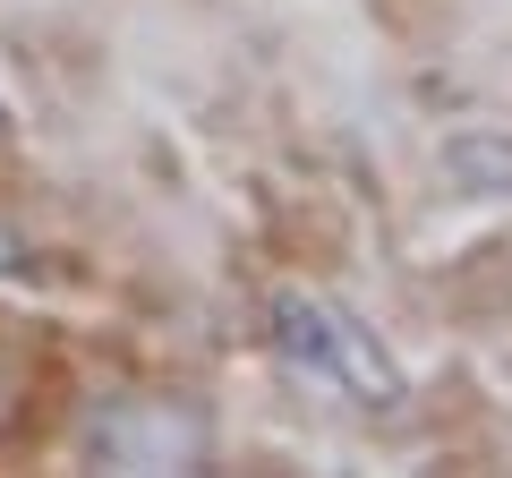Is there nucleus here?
<instances>
[{"instance_id": "nucleus-1", "label": "nucleus", "mask_w": 512, "mask_h": 478, "mask_svg": "<svg viewBox=\"0 0 512 478\" xmlns=\"http://www.w3.org/2000/svg\"><path fill=\"white\" fill-rule=\"evenodd\" d=\"M265 316H274V350L291 359V368H308V376H325V385L359 393L367 410H393L410 393L402 368H393V350H384L342 299H325V291H274V308H265Z\"/></svg>"}, {"instance_id": "nucleus-2", "label": "nucleus", "mask_w": 512, "mask_h": 478, "mask_svg": "<svg viewBox=\"0 0 512 478\" xmlns=\"http://www.w3.org/2000/svg\"><path fill=\"white\" fill-rule=\"evenodd\" d=\"M444 180L461 197H512V129H453L444 137Z\"/></svg>"}, {"instance_id": "nucleus-3", "label": "nucleus", "mask_w": 512, "mask_h": 478, "mask_svg": "<svg viewBox=\"0 0 512 478\" xmlns=\"http://www.w3.org/2000/svg\"><path fill=\"white\" fill-rule=\"evenodd\" d=\"M35 274H43V257L9 231V222H0V282H35Z\"/></svg>"}, {"instance_id": "nucleus-4", "label": "nucleus", "mask_w": 512, "mask_h": 478, "mask_svg": "<svg viewBox=\"0 0 512 478\" xmlns=\"http://www.w3.org/2000/svg\"><path fill=\"white\" fill-rule=\"evenodd\" d=\"M0 137H9V94H0Z\"/></svg>"}]
</instances>
